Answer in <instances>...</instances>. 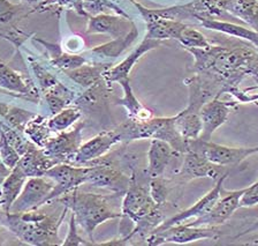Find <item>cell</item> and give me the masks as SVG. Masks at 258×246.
Masks as SVG:
<instances>
[{"instance_id": "obj_1", "label": "cell", "mask_w": 258, "mask_h": 246, "mask_svg": "<svg viewBox=\"0 0 258 246\" xmlns=\"http://www.w3.org/2000/svg\"><path fill=\"white\" fill-rule=\"evenodd\" d=\"M195 58V72L207 74L228 88L237 87L250 75L258 84V49L248 43L231 46L212 45L207 49H187Z\"/></svg>"}, {"instance_id": "obj_2", "label": "cell", "mask_w": 258, "mask_h": 246, "mask_svg": "<svg viewBox=\"0 0 258 246\" xmlns=\"http://www.w3.org/2000/svg\"><path fill=\"white\" fill-rule=\"evenodd\" d=\"M68 211L70 208L64 206L59 217L47 215L39 208L18 214L5 213L0 219V223L26 244L35 246L61 245L62 241H60L58 231Z\"/></svg>"}, {"instance_id": "obj_3", "label": "cell", "mask_w": 258, "mask_h": 246, "mask_svg": "<svg viewBox=\"0 0 258 246\" xmlns=\"http://www.w3.org/2000/svg\"><path fill=\"white\" fill-rule=\"evenodd\" d=\"M121 196L114 193L111 195L97 194V193L81 192L79 188L71 193L55 199L63 204L74 214L78 225H80L89 237V240L94 243V232L98 225L108 220L121 219L122 213L113 208L111 201L113 198Z\"/></svg>"}, {"instance_id": "obj_4", "label": "cell", "mask_w": 258, "mask_h": 246, "mask_svg": "<svg viewBox=\"0 0 258 246\" xmlns=\"http://www.w3.org/2000/svg\"><path fill=\"white\" fill-rule=\"evenodd\" d=\"M120 135V142L128 144L136 140L159 139L174 149L177 154L188 152V140H185L175 127V116L150 117L143 120H132L115 127Z\"/></svg>"}, {"instance_id": "obj_5", "label": "cell", "mask_w": 258, "mask_h": 246, "mask_svg": "<svg viewBox=\"0 0 258 246\" xmlns=\"http://www.w3.org/2000/svg\"><path fill=\"white\" fill-rule=\"evenodd\" d=\"M221 236L218 227H194L188 223H177L161 230H155L147 237V245L163 244H188L191 241L211 239L218 240Z\"/></svg>"}, {"instance_id": "obj_6", "label": "cell", "mask_w": 258, "mask_h": 246, "mask_svg": "<svg viewBox=\"0 0 258 246\" xmlns=\"http://www.w3.org/2000/svg\"><path fill=\"white\" fill-rule=\"evenodd\" d=\"M89 167L86 184L95 187L107 188L113 193L123 195L131 185V175H126L122 170L112 163L110 156H103L100 159L86 164Z\"/></svg>"}, {"instance_id": "obj_7", "label": "cell", "mask_w": 258, "mask_h": 246, "mask_svg": "<svg viewBox=\"0 0 258 246\" xmlns=\"http://www.w3.org/2000/svg\"><path fill=\"white\" fill-rule=\"evenodd\" d=\"M189 151L199 153L210 162L219 167H228V165L240 164L249 156L257 154L258 147H227L199 138L188 140V152Z\"/></svg>"}, {"instance_id": "obj_8", "label": "cell", "mask_w": 258, "mask_h": 246, "mask_svg": "<svg viewBox=\"0 0 258 246\" xmlns=\"http://www.w3.org/2000/svg\"><path fill=\"white\" fill-rule=\"evenodd\" d=\"M160 207L161 206H158L153 201L149 189L137 181L135 171L133 170L131 173V185L123 194L122 205H121L122 217H127L135 224Z\"/></svg>"}, {"instance_id": "obj_9", "label": "cell", "mask_w": 258, "mask_h": 246, "mask_svg": "<svg viewBox=\"0 0 258 246\" xmlns=\"http://www.w3.org/2000/svg\"><path fill=\"white\" fill-rule=\"evenodd\" d=\"M88 170V165L79 167L72 163H58L48 169L44 176L53 180L54 187L48 195L47 204L86 184Z\"/></svg>"}, {"instance_id": "obj_10", "label": "cell", "mask_w": 258, "mask_h": 246, "mask_svg": "<svg viewBox=\"0 0 258 246\" xmlns=\"http://www.w3.org/2000/svg\"><path fill=\"white\" fill-rule=\"evenodd\" d=\"M53 187V180L45 176L29 177L24 184L21 194L12 205L10 213L18 214L40 208L47 204L48 195Z\"/></svg>"}, {"instance_id": "obj_11", "label": "cell", "mask_w": 258, "mask_h": 246, "mask_svg": "<svg viewBox=\"0 0 258 246\" xmlns=\"http://www.w3.org/2000/svg\"><path fill=\"white\" fill-rule=\"evenodd\" d=\"M84 124L78 123L71 131H62L50 136L43 147L48 156L53 157L59 163H72L81 144L83 143Z\"/></svg>"}, {"instance_id": "obj_12", "label": "cell", "mask_w": 258, "mask_h": 246, "mask_svg": "<svg viewBox=\"0 0 258 246\" xmlns=\"http://www.w3.org/2000/svg\"><path fill=\"white\" fill-rule=\"evenodd\" d=\"M248 187L236 189V191H226L224 188L221 195L217 200L215 206L204 216L188 222L189 225L194 227H218L225 223L237 209H240L241 198L247 191Z\"/></svg>"}, {"instance_id": "obj_13", "label": "cell", "mask_w": 258, "mask_h": 246, "mask_svg": "<svg viewBox=\"0 0 258 246\" xmlns=\"http://www.w3.org/2000/svg\"><path fill=\"white\" fill-rule=\"evenodd\" d=\"M183 156V162L179 171L175 173L176 180L181 184H187L200 178H211L217 181L226 173L224 172V167L211 163L199 153L189 151L184 153Z\"/></svg>"}, {"instance_id": "obj_14", "label": "cell", "mask_w": 258, "mask_h": 246, "mask_svg": "<svg viewBox=\"0 0 258 246\" xmlns=\"http://www.w3.org/2000/svg\"><path fill=\"white\" fill-rule=\"evenodd\" d=\"M237 104L239 102L236 100L234 102H229V101H220L219 97H215L205 103L200 110L202 126H203L200 139L210 141L213 133L226 123L228 116Z\"/></svg>"}, {"instance_id": "obj_15", "label": "cell", "mask_w": 258, "mask_h": 246, "mask_svg": "<svg viewBox=\"0 0 258 246\" xmlns=\"http://www.w3.org/2000/svg\"><path fill=\"white\" fill-rule=\"evenodd\" d=\"M120 142V135L115 128L106 130L87 142L81 144L78 153H76L72 164L86 165L90 162L100 159L111 151L114 144Z\"/></svg>"}, {"instance_id": "obj_16", "label": "cell", "mask_w": 258, "mask_h": 246, "mask_svg": "<svg viewBox=\"0 0 258 246\" xmlns=\"http://www.w3.org/2000/svg\"><path fill=\"white\" fill-rule=\"evenodd\" d=\"M227 172H226L225 175L221 176L220 178L216 181V185L212 187V189H210L207 194L202 196L197 203L194 204L191 207L184 209V211L176 213L174 216L169 217L168 220H165L156 230H161L167 227H171V225L182 223V222L189 219H199V217H202L204 216L205 214H208L211 211L213 206H215L217 200L220 198L221 192H223L224 189V181L227 178Z\"/></svg>"}, {"instance_id": "obj_17", "label": "cell", "mask_w": 258, "mask_h": 246, "mask_svg": "<svg viewBox=\"0 0 258 246\" xmlns=\"http://www.w3.org/2000/svg\"><path fill=\"white\" fill-rule=\"evenodd\" d=\"M0 88L10 94L37 103L39 89L27 76L12 68L0 59Z\"/></svg>"}, {"instance_id": "obj_18", "label": "cell", "mask_w": 258, "mask_h": 246, "mask_svg": "<svg viewBox=\"0 0 258 246\" xmlns=\"http://www.w3.org/2000/svg\"><path fill=\"white\" fill-rule=\"evenodd\" d=\"M134 22L131 18H124L121 15L113 14H98L89 17L87 34H107L112 38H118L124 36L132 29Z\"/></svg>"}, {"instance_id": "obj_19", "label": "cell", "mask_w": 258, "mask_h": 246, "mask_svg": "<svg viewBox=\"0 0 258 246\" xmlns=\"http://www.w3.org/2000/svg\"><path fill=\"white\" fill-rule=\"evenodd\" d=\"M160 43L161 42L157 41V39L144 37V39L141 42L140 45L135 47L131 55L127 56V57L124 58L122 62L119 63L118 65L112 66L110 70L106 72V74L104 75V79L106 80L108 83H113V82L119 83L121 80L128 79L133 67L135 66V64L139 62V60L142 58L147 52L158 47L160 45Z\"/></svg>"}, {"instance_id": "obj_20", "label": "cell", "mask_w": 258, "mask_h": 246, "mask_svg": "<svg viewBox=\"0 0 258 246\" xmlns=\"http://www.w3.org/2000/svg\"><path fill=\"white\" fill-rule=\"evenodd\" d=\"M110 84L106 80L102 79L92 87L88 88L78 99H75L73 104L82 112H88V114L100 111L106 107L112 96Z\"/></svg>"}, {"instance_id": "obj_21", "label": "cell", "mask_w": 258, "mask_h": 246, "mask_svg": "<svg viewBox=\"0 0 258 246\" xmlns=\"http://www.w3.org/2000/svg\"><path fill=\"white\" fill-rule=\"evenodd\" d=\"M59 162L53 157L48 156L43 148H39L36 144L28 149L24 154L20 157L18 165L21 168L28 178L29 177H40L46 173L48 169Z\"/></svg>"}, {"instance_id": "obj_22", "label": "cell", "mask_w": 258, "mask_h": 246, "mask_svg": "<svg viewBox=\"0 0 258 246\" xmlns=\"http://www.w3.org/2000/svg\"><path fill=\"white\" fill-rule=\"evenodd\" d=\"M174 155H177V153L171 144L159 139H151L148 152V176L150 178L163 176Z\"/></svg>"}, {"instance_id": "obj_23", "label": "cell", "mask_w": 258, "mask_h": 246, "mask_svg": "<svg viewBox=\"0 0 258 246\" xmlns=\"http://www.w3.org/2000/svg\"><path fill=\"white\" fill-rule=\"evenodd\" d=\"M35 42L40 43L46 49L48 57H50V65L58 68L60 71H63L64 73L68 71L75 70V68L82 66L87 63L83 56L64 52L59 44L46 42L37 37L35 38Z\"/></svg>"}, {"instance_id": "obj_24", "label": "cell", "mask_w": 258, "mask_h": 246, "mask_svg": "<svg viewBox=\"0 0 258 246\" xmlns=\"http://www.w3.org/2000/svg\"><path fill=\"white\" fill-rule=\"evenodd\" d=\"M28 177L24 175L18 164L12 169L10 175L4 181L0 189V207L5 213H10L12 205L21 194Z\"/></svg>"}, {"instance_id": "obj_25", "label": "cell", "mask_w": 258, "mask_h": 246, "mask_svg": "<svg viewBox=\"0 0 258 246\" xmlns=\"http://www.w3.org/2000/svg\"><path fill=\"white\" fill-rule=\"evenodd\" d=\"M147 23V35L145 37L163 41V39H179L181 33L187 25L182 21L161 19V18H147L143 19Z\"/></svg>"}, {"instance_id": "obj_26", "label": "cell", "mask_w": 258, "mask_h": 246, "mask_svg": "<svg viewBox=\"0 0 258 246\" xmlns=\"http://www.w3.org/2000/svg\"><path fill=\"white\" fill-rule=\"evenodd\" d=\"M196 21H199L200 25L202 27L207 28V29L219 31V33L233 36V37L235 38L244 39V41L252 44L253 46H256L258 49V33L253 29H249V28L234 25V23L231 22L220 21V20L217 19L199 18L196 19Z\"/></svg>"}, {"instance_id": "obj_27", "label": "cell", "mask_w": 258, "mask_h": 246, "mask_svg": "<svg viewBox=\"0 0 258 246\" xmlns=\"http://www.w3.org/2000/svg\"><path fill=\"white\" fill-rule=\"evenodd\" d=\"M221 9L258 33V0H221Z\"/></svg>"}, {"instance_id": "obj_28", "label": "cell", "mask_w": 258, "mask_h": 246, "mask_svg": "<svg viewBox=\"0 0 258 246\" xmlns=\"http://www.w3.org/2000/svg\"><path fill=\"white\" fill-rule=\"evenodd\" d=\"M112 67L110 63H98V64H84L75 70L66 72L68 78L73 80L79 86L90 88L100 80L104 79V75Z\"/></svg>"}, {"instance_id": "obj_29", "label": "cell", "mask_w": 258, "mask_h": 246, "mask_svg": "<svg viewBox=\"0 0 258 246\" xmlns=\"http://www.w3.org/2000/svg\"><path fill=\"white\" fill-rule=\"evenodd\" d=\"M119 84L123 90V97L116 100V106H122L127 110L128 119L132 120H143L148 119L152 117V112L148 109H145L140 101L136 99V96L133 91V88L131 86V80L123 79L121 80Z\"/></svg>"}, {"instance_id": "obj_30", "label": "cell", "mask_w": 258, "mask_h": 246, "mask_svg": "<svg viewBox=\"0 0 258 246\" xmlns=\"http://www.w3.org/2000/svg\"><path fill=\"white\" fill-rule=\"evenodd\" d=\"M137 37H139V30H137V27L134 23L127 35L114 38L113 41L108 43L100 44L98 46H95L94 49H91V52H94L97 56H100V57L116 58L119 57L128 46H131L132 44L135 42V39Z\"/></svg>"}, {"instance_id": "obj_31", "label": "cell", "mask_w": 258, "mask_h": 246, "mask_svg": "<svg viewBox=\"0 0 258 246\" xmlns=\"http://www.w3.org/2000/svg\"><path fill=\"white\" fill-rule=\"evenodd\" d=\"M175 127L185 140L199 139L203 128L200 112L185 108L180 114L175 115Z\"/></svg>"}, {"instance_id": "obj_32", "label": "cell", "mask_w": 258, "mask_h": 246, "mask_svg": "<svg viewBox=\"0 0 258 246\" xmlns=\"http://www.w3.org/2000/svg\"><path fill=\"white\" fill-rule=\"evenodd\" d=\"M42 94L44 95V100H45L52 115H55L59 111L63 110L75 100V92L68 89L61 82L56 83L51 89L44 91Z\"/></svg>"}, {"instance_id": "obj_33", "label": "cell", "mask_w": 258, "mask_h": 246, "mask_svg": "<svg viewBox=\"0 0 258 246\" xmlns=\"http://www.w3.org/2000/svg\"><path fill=\"white\" fill-rule=\"evenodd\" d=\"M35 116L36 114L28 111L26 109L11 106V104L4 103L0 101V119L20 132H24L27 124Z\"/></svg>"}, {"instance_id": "obj_34", "label": "cell", "mask_w": 258, "mask_h": 246, "mask_svg": "<svg viewBox=\"0 0 258 246\" xmlns=\"http://www.w3.org/2000/svg\"><path fill=\"white\" fill-rule=\"evenodd\" d=\"M82 116V111L76 106L67 107L47 120V126L51 132H62L73 126Z\"/></svg>"}, {"instance_id": "obj_35", "label": "cell", "mask_w": 258, "mask_h": 246, "mask_svg": "<svg viewBox=\"0 0 258 246\" xmlns=\"http://www.w3.org/2000/svg\"><path fill=\"white\" fill-rule=\"evenodd\" d=\"M50 128L47 126V119L45 117L36 115L24 128V135L32 143L39 148L45 146L46 141L50 138Z\"/></svg>"}, {"instance_id": "obj_36", "label": "cell", "mask_w": 258, "mask_h": 246, "mask_svg": "<svg viewBox=\"0 0 258 246\" xmlns=\"http://www.w3.org/2000/svg\"><path fill=\"white\" fill-rule=\"evenodd\" d=\"M30 13L31 11H28L27 5L0 0V26H16V22Z\"/></svg>"}, {"instance_id": "obj_37", "label": "cell", "mask_w": 258, "mask_h": 246, "mask_svg": "<svg viewBox=\"0 0 258 246\" xmlns=\"http://www.w3.org/2000/svg\"><path fill=\"white\" fill-rule=\"evenodd\" d=\"M83 10L88 14V17H94L98 14H108V12H113L116 15L129 18L126 12L120 9L118 5L112 3L111 0H83Z\"/></svg>"}, {"instance_id": "obj_38", "label": "cell", "mask_w": 258, "mask_h": 246, "mask_svg": "<svg viewBox=\"0 0 258 246\" xmlns=\"http://www.w3.org/2000/svg\"><path fill=\"white\" fill-rule=\"evenodd\" d=\"M179 43L182 45L185 50L187 49H207V47L211 46V43L208 41V38L201 33V31L196 30L195 28L187 26L181 33L179 39Z\"/></svg>"}, {"instance_id": "obj_39", "label": "cell", "mask_w": 258, "mask_h": 246, "mask_svg": "<svg viewBox=\"0 0 258 246\" xmlns=\"http://www.w3.org/2000/svg\"><path fill=\"white\" fill-rule=\"evenodd\" d=\"M30 67L36 80H37L40 92H44L48 89H51L52 87L60 82L53 74H51L50 72L46 71L45 68H44L37 62H35V60L30 59Z\"/></svg>"}, {"instance_id": "obj_40", "label": "cell", "mask_w": 258, "mask_h": 246, "mask_svg": "<svg viewBox=\"0 0 258 246\" xmlns=\"http://www.w3.org/2000/svg\"><path fill=\"white\" fill-rule=\"evenodd\" d=\"M169 187L167 181L163 177H156V178H150V184H149V193H150L153 201L158 205L163 206L166 204L168 196Z\"/></svg>"}, {"instance_id": "obj_41", "label": "cell", "mask_w": 258, "mask_h": 246, "mask_svg": "<svg viewBox=\"0 0 258 246\" xmlns=\"http://www.w3.org/2000/svg\"><path fill=\"white\" fill-rule=\"evenodd\" d=\"M20 154L11 146L6 136L0 132V160L5 163L8 168L13 169L20 161Z\"/></svg>"}, {"instance_id": "obj_42", "label": "cell", "mask_w": 258, "mask_h": 246, "mask_svg": "<svg viewBox=\"0 0 258 246\" xmlns=\"http://www.w3.org/2000/svg\"><path fill=\"white\" fill-rule=\"evenodd\" d=\"M82 245H94L91 241H86L78 232V222L74 216V214H71L70 219V228L66 238L61 243V246H82Z\"/></svg>"}, {"instance_id": "obj_43", "label": "cell", "mask_w": 258, "mask_h": 246, "mask_svg": "<svg viewBox=\"0 0 258 246\" xmlns=\"http://www.w3.org/2000/svg\"><path fill=\"white\" fill-rule=\"evenodd\" d=\"M256 205H258V180L248 186V189L241 198L240 208H250Z\"/></svg>"}, {"instance_id": "obj_44", "label": "cell", "mask_w": 258, "mask_h": 246, "mask_svg": "<svg viewBox=\"0 0 258 246\" xmlns=\"http://www.w3.org/2000/svg\"><path fill=\"white\" fill-rule=\"evenodd\" d=\"M237 238H243L244 241H241V243H237L240 245H245V246H258V228L251 229V230H245L240 235H237L234 239H237Z\"/></svg>"}, {"instance_id": "obj_45", "label": "cell", "mask_w": 258, "mask_h": 246, "mask_svg": "<svg viewBox=\"0 0 258 246\" xmlns=\"http://www.w3.org/2000/svg\"><path fill=\"white\" fill-rule=\"evenodd\" d=\"M12 171L11 168H8L7 165L3 162L2 160H0V189H2V185L5 179L8 177Z\"/></svg>"}, {"instance_id": "obj_46", "label": "cell", "mask_w": 258, "mask_h": 246, "mask_svg": "<svg viewBox=\"0 0 258 246\" xmlns=\"http://www.w3.org/2000/svg\"><path fill=\"white\" fill-rule=\"evenodd\" d=\"M24 5H39L40 3L45 2V0H21Z\"/></svg>"}, {"instance_id": "obj_47", "label": "cell", "mask_w": 258, "mask_h": 246, "mask_svg": "<svg viewBox=\"0 0 258 246\" xmlns=\"http://www.w3.org/2000/svg\"><path fill=\"white\" fill-rule=\"evenodd\" d=\"M256 106H257V107H258V103H257V102H256Z\"/></svg>"}, {"instance_id": "obj_48", "label": "cell", "mask_w": 258, "mask_h": 246, "mask_svg": "<svg viewBox=\"0 0 258 246\" xmlns=\"http://www.w3.org/2000/svg\"><path fill=\"white\" fill-rule=\"evenodd\" d=\"M257 86H258V84H257Z\"/></svg>"}]
</instances>
